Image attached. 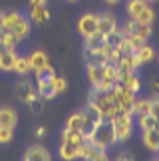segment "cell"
Instances as JSON below:
<instances>
[{"mask_svg": "<svg viewBox=\"0 0 159 161\" xmlns=\"http://www.w3.org/2000/svg\"><path fill=\"white\" fill-rule=\"evenodd\" d=\"M90 102H94L96 106H97V109H100V111H101V115H103V119H112V117L119 111L118 96H115L112 90H109V92L94 90V92H91Z\"/></svg>", "mask_w": 159, "mask_h": 161, "instance_id": "cell-1", "label": "cell"}, {"mask_svg": "<svg viewBox=\"0 0 159 161\" xmlns=\"http://www.w3.org/2000/svg\"><path fill=\"white\" fill-rule=\"evenodd\" d=\"M82 117H84V123H82V135L84 139H90L94 135L96 127L103 121V115L101 111L97 109V106L94 102H88V106L82 109Z\"/></svg>", "mask_w": 159, "mask_h": 161, "instance_id": "cell-2", "label": "cell"}, {"mask_svg": "<svg viewBox=\"0 0 159 161\" xmlns=\"http://www.w3.org/2000/svg\"><path fill=\"white\" fill-rule=\"evenodd\" d=\"M90 141L100 149H106L107 145H113L118 137H115V129H113V121L112 119H103L100 125L96 127L94 135L90 137Z\"/></svg>", "mask_w": 159, "mask_h": 161, "instance_id": "cell-3", "label": "cell"}, {"mask_svg": "<svg viewBox=\"0 0 159 161\" xmlns=\"http://www.w3.org/2000/svg\"><path fill=\"white\" fill-rule=\"evenodd\" d=\"M131 111H118L112 121H113V129H115V137L118 141H125L127 137L131 135Z\"/></svg>", "mask_w": 159, "mask_h": 161, "instance_id": "cell-4", "label": "cell"}, {"mask_svg": "<svg viewBox=\"0 0 159 161\" xmlns=\"http://www.w3.org/2000/svg\"><path fill=\"white\" fill-rule=\"evenodd\" d=\"M16 96H18L20 102L30 103L38 94H36V88L32 86V82H28V80H20V82L16 84Z\"/></svg>", "mask_w": 159, "mask_h": 161, "instance_id": "cell-5", "label": "cell"}, {"mask_svg": "<svg viewBox=\"0 0 159 161\" xmlns=\"http://www.w3.org/2000/svg\"><path fill=\"white\" fill-rule=\"evenodd\" d=\"M88 78L94 88L101 84V80L106 78V62H91L88 64Z\"/></svg>", "mask_w": 159, "mask_h": 161, "instance_id": "cell-6", "label": "cell"}, {"mask_svg": "<svg viewBox=\"0 0 159 161\" xmlns=\"http://www.w3.org/2000/svg\"><path fill=\"white\" fill-rule=\"evenodd\" d=\"M78 30L84 38H88L90 34H94L97 30V16L96 14H84L78 22Z\"/></svg>", "mask_w": 159, "mask_h": 161, "instance_id": "cell-7", "label": "cell"}, {"mask_svg": "<svg viewBox=\"0 0 159 161\" xmlns=\"http://www.w3.org/2000/svg\"><path fill=\"white\" fill-rule=\"evenodd\" d=\"M97 30L106 36L109 32H113V30H118V22H115V18L112 14H107V12H103V14L97 16Z\"/></svg>", "mask_w": 159, "mask_h": 161, "instance_id": "cell-8", "label": "cell"}, {"mask_svg": "<svg viewBox=\"0 0 159 161\" xmlns=\"http://www.w3.org/2000/svg\"><path fill=\"white\" fill-rule=\"evenodd\" d=\"M24 161H50V153H48L46 147H42L40 143L32 145L24 155Z\"/></svg>", "mask_w": 159, "mask_h": 161, "instance_id": "cell-9", "label": "cell"}, {"mask_svg": "<svg viewBox=\"0 0 159 161\" xmlns=\"http://www.w3.org/2000/svg\"><path fill=\"white\" fill-rule=\"evenodd\" d=\"M28 64H30V70H34V72H38L42 70L44 66H48V56L46 52H42V50H36L28 56Z\"/></svg>", "mask_w": 159, "mask_h": 161, "instance_id": "cell-10", "label": "cell"}, {"mask_svg": "<svg viewBox=\"0 0 159 161\" xmlns=\"http://www.w3.org/2000/svg\"><path fill=\"white\" fill-rule=\"evenodd\" d=\"M103 44H106V40H103V34L100 32V30H96L94 34H90L88 38H85V48H90V50H94V52H97V54L101 52ZM100 58H101V56H100ZM101 62H103V60H101Z\"/></svg>", "mask_w": 159, "mask_h": 161, "instance_id": "cell-11", "label": "cell"}, {"mask_svg": "<svg viewBox=\"0 0 159 161\" xmlns=\"http://www.w3.org/2000/svg\"><path fill=\"white\" fill-rule=\"evenodd\" d=\"M10 32L14 34L18 40H24L28 36V32H30V20H28V18H24V16H20V18H18V22L10 28Z\"/></svg>", "mask_w": 159, "mask_h": 161, "instance_id": "cell-12", "label": "cell"}, {"mask_svg": "<svg viewBox=\"0 0 159 161\" xmlns=\"http://www.w3.org/2000/svg\"><path fill=\"white\" fill-rule=\"evenodd\" d=\"M14 62H16V54L12 50H0V70L2 72H12Z\"/></svg>", "mask_w": 159, "mask_h": 161, "instance_id": "cell-13", "label": "cell"}, {"mask_svg": "<svg viewBox=\"0 0 159 161\" xmlns=\"http://www.w3.org/2000/svg\"><path fill=\"white\" fill-rule=\"evenodd\" d=\"M18 42H20V40H18L10 30H2V32H0V50H12V52H14V48H16Z\"/></svg>", "mask_w": 159, "mask_h": 161, "instance_id": "cell-14", "label": "cell"}, {"mask_svg": "<svg viewBox=\"0 0 159 161\" xmlns=\"http://www.w3.org/2000/svg\"><path fill=\"white\" fill-rule=\"evenodd\" d=\"M18 121V115L12 108H0V125H6V127H14Z\"/></svg>", "mask_w": 159, "mask_h": 161, "instance_id": "cell-15", "label": "cell"}, {"mask_svg": "<svg viewBox=\"0 0 159 161\" xmlns=\"http://www.w3.org/2000/svg\"><path fill=\"white\" fill-rule=\"evenodd\" d=\"M143 143L147 149L151 151H159V129H149V131H143Z\"/></svg>", "mask_w": 159, "mask_h": 161, "instance_id": "cell-16", "label": "cell"}, {"mask_svg": "<svg viewBox=\"0 0 159 161\" xmlns=\"http://www.w3.org/2000/svg\"><path fill=\"white\" fill-rule=\"evenodd\" d=\"M133 102H135V94H133V92H129V90H123V92L118 96V103H119V109H121V111H131Z\"/></svg>", "mask_w": 159, "mask_h": 161, "instance_id": "cell-17", "label": "cell"}, {"mask_svg": "<svg viewBox=\"0 0 159 161\" xmlns=\"http://www.w3.org/2000/svg\"><path fill=\"white\" fill-rule=\"evenodd\" d=\"M60 155H62V159H66V161L78 159V145L70 143V141H64L62 147H60Z\"/></svg>", "mask_w": 159, "mask_h": 161, "instance_id": "cell-18", "label": "cell"}, {"mask_svg": "<svg viewBox=\"0 0 159 161\" xmlns=\"http://www.w3.org/2000/svg\"><path fill=\"white\" fill-rule=\"evenodd\" d=\"M36 94H38L42 100H52L54 96H58L56 92H54V86L52 82H38V90H36Z\"/></svg>", "mask_w": 159, "mask_h": 161, "instance_id": "cell-19", "label": "cell"}, {"mask_svg": "<svg viewBox=\"0 0 159 161\" xmlns=\"http://www.w3.org/2000/svg\"><path fill=\"white\" fill-rule=\"evenodd\" d=\"M94 149H96V145L91 143L90 139H84L82 143L78 145V157L84 159V161H88V159L91 157V153H94Z\"/></svg>", "mask_w": 159, "mask_h": 161, "instance_id": "cell-20", "label": "cell"}, {"mask_svg": "<svg viewBox=\"0 0 159 161\" xmlns=\"http://www.w3.org/2000/svg\"><path fill=\"white\" fill-rule=\"evenodd\" d=\"M151 111V100H135L131 108V114L135 115H147Z\"/></svg>", "mask_w": 159, "mask_h": 161, "instance_id": "cell-21", "label": "cell"}, {"mask_svg": "<svg viewBox=\"0 0 159 161\" xmlns=\"http://www.w3.org/2000/svg\"><path fill=\"white\" fill-rule=\"evenodd\" d=\"M32 20L36 24H44L50 20V12H48L46 6H36V8H32Z\"/></svg>", "mask_w": 159, "mask_h": 161, "instance_id": "cell-22", "label": "cell"}, {"mask_svg": "<svg viewBox=\"0 0 159 161\" xmlns=\"http://www.w3.org/2000/svg\"><path fill=\"white\" fill-rule=\"evenodd\" d=\"M125 36L121 34V30H113V32H109L103 36V40H106V44L107 46H112V48H119V44L123 42Z\"/></svg>", "mask_w": 159, "mask_h": 161, "instance_id": "cell-23", "label": "cell"}, {"mask_svg": "<svg viewBox=\"0 0 159 161\" xmlns=\"http://www.w3.org/2000/svg\"><path fill=\"white\" fill-rule=\"evenodd\" d=\"M62 139H64V141H70V143L80 145V143L84 141V135H82V131H80V129H68V127H66Z\"/></svg>", "mask_w": 159, "mask_h": 161, "instance_id": "cell-24", "label": "cell"}, {"mask_svg": "<svg viewBox=\"0 0 159 161\" xmlns=\"http://www.w3.org/2000/svg\"><path fill=\"white\" fill-rule=\"evenodd\" d=\"M135 56H137L139 64H145V62H151V60H153L155 52H153V48H151V46H147V44H145V46H141V48H137Z\"/></svg>", "mask_w": 159, "mask_h": 161, "instance_id": "cell-25", "label": "cell"}, {"mask_svg": "<svg viewBox=\"0 0 159 161\" xmlns=\"http://www.w3.org/2000/svg\"><path fill=\"white\" fill-rule=\"evenodd\" d=\"M153 18H155V12L149 8V6H145V8L139 12V14L133 18V20H137L139 24H145V26H151V22H153Z\"/></svg>", "mask_w": 159, "mask_h": 161, "instance_id": "cell-26", "label": "cell"}, {"mask_svg": "<svg viewBox=\"0 0 159 161\" xmlns=\"http://www.w3.org/2000/svg\"><path fill=\"white\" fill-rule=\"evenodd\" d=\"M145 6H147V0H129V4H127V14L131 18H135Z\"/></svg>", "mask_w": 159, "mask_h": 161, "instance_id": "cell-27", "label": "cell"}, {"mask_svg": "<svg viewBox=\"0 0 159 161\" xmlns=\"http://www.w3.org/2000/svg\"><path fill=\"white\" fill-rule=\"evenodd\" d=\"M16 74H20V76H26L30 72V64H28V58H22V56H16V62H14V70Z\"/></svg>", "mask_w": 159, "mask_h": 161, "instance_id": "cell-28", "label": "cell"}, {"mask_svg": "<svg viewBox=\"0 0 159 161\" xmlns=\"http://www.w3.org/2000/svg\"><path fill=\"white\" fill-rule=\"evenodd\" d=\"M54 76H56V74H54V68H52L50 64L36 72V80H38V82H52Z\"/></svg>", "mask_w": 159, "mask_h": 161, "instance_id": "cell-29", "label": "cell"}, {"mask_svg": "<svg viewBox=\"0 0 159 161\" xmlns=\"http://www.w3.org/2000/svg\"><path fill=\"white\" fill-rule=\"evenodd\" d=\"M157 125V119L151 114L147 115H139V127H141V131H149V129H155Z\"/></svg>", "mask_w": 159, "mask_h": 161, "instance_id": "cell-30", "label": "cell"}, {"mask_svg": "<svg viewBox=\"0 0 159 161\" xmlns=\"http://www.w3.org/2000/svg\"><path fill=\"white\" fill-rule=\"evenodd\" d=\"M121 86H123L125 90L133 92V94H137V92H139V80L133 76V74H129V76H125L123 80H121Z\"/></svg>", "mask_w": 159, "mask_h": 161, "instance_id": "cell-31", "label": "cell"}, {"mask_svg": "<svg viewBox=\"0 0 159 161\" xmlns=\"http://www.w3.org/2000/svg\"><path fill=\"white\" fill-rule=\"evenodd\" d=\"M18 18H20L18 12H6V14L2 16V30H10L18 22Z\"/></svg>", "mask_w": 159, "mask_h": 161, "instance_id": "cell-32", "label": "cell"}, {"mask_svg": "<svg viewBox=\"0 0 159 161\" xmlns=\"http://www.w3.org/2000/svg\"><path fill=\"white\" fill-rule=\"evenodd\" d=\"M82 123H84V117H82V111H80V114H74L68 119V123H66V127L68 129H80V131H82Z\"/></svg>", "mask_w": 159, "mask_h": 161, "instance_id": "cell-33", "label": "cell"}, {"mask_svg": "<svg viewBox=\"0 0 159 161\" xmlns=\"http://www.w3.org/2000/svg\"><path fill=\"white\" fill-rule=\"evenodd\" d=\"M52 86H54V92H56V94H64L66 88H68V82H66L62 76H54Z\"/></svg>", "mask_w": 159, "mask_h": 161, "instance_id": "cell-34", "label": "cell"}, {"mask_svg": "<svg viewBox=\"0 0 159 161\" xmlns=\"http://www.w3.org/2000/svg\"><path fill=\"white\" fill-rule=\"evenodd\" d=\"M12 129H14V127L0 125V143H8V141L12 139Z\"/></svg>", "mask_w": 159, "mask_h": 161, "instance_id": "cell-35", "label": "cell"}, {"mask_svg": "<svg viewBox=\"0 0 159 161\" xmlns=\"http://www.w3.org/2000/svg\"><path fill=\"white\" fill-rule=\"evenodd\" d=\"M88 161H109L107 155H106V149H100V147H96L94 153H91V157Z\"/></svg>", "mask_w": 159, "mask_h": 161, "instance_id": "cell-36", "label": "cell"}, {"mask_svg": "<svg viewBox=\"0 0 159 161\" xmlns=\"http://www.w3.org/2000/svg\"><path fill=\"white\" fill-rule=\"evenodd\" d=\"M42 103H44V100H42L40 96H36L34 100L28 103V106H30V109H32L34 114H42Z\"/></svg>", "mask_w": 159, "mask_h": 161, "instance_id": "cell-37", "label": "cell"}, {"mask_svg": "<svg viewBox=\"0 0 159 161\" xmlns=\"http://www.w3.org/2000/svg\"><path fill=\"white\" fill-rule=\"evenodd\" d=\"M151 115L155 117V119H159V96H155L153 100H151Z\"/></svg>", "mask_w": 159, "mask_h": 161, "instance_id": "cell-38", "label": "cell"}, {"mask_svg": "<svg viewBox=\"0 0 159 161\" xmlns=\"http://www.w3.org/2000/svg\"><path fill=\"white\" fill-rule=\"evenodd\" d=\"M36 6H46V0H30V8H36Z\"/></svg>", "mask_w": 159, "mask_h": 161, "instance_id": "cell-39", "label": "cell"}, {"mask_svg": "<svg viewBox=\"0 0 159 161\" xmlns=\"http://www.w3.org/2000/svg\"><path fill=\"white\" fill-rule=\"evenodd\" d=\"M36 135H38V137H44V135H46V127L44 125L38 127V129H36Z\"/></svg>", "mask_w": 159, "mask_h": 161, "instance_id": "cell-40", "label": "cell"}, {"mask_svg": "<svg viewBox=\"0 0 159 161\" xmlns=\"http://www.w3.org/2000/svg\"><path fill=\"white\" fill-rule=\"evenodd\" d=\"M118 161H133V159H131V155L123 153V155H119V157H118Z\"/></svg>", "mask_w": 159, "mask_h": 161, "instance_id": "cell-41", "label": "cell"}, {"mask_svg": "<svg viewBox=\"0 0 159 161\" xmlns=\"http://www.w3.org/2000/svg\"><path fill=\"white\" fill-rule=\"evenodd\" d=\"M151 86H153L155 92H159V82H157V80H153V82H151Z\"/></svg>", "mask_w": 159, "mask_h": 161, "instance_id": "cell-42", "label": "cell"}, {"mask_svg": "<svg viewBox=\"0 0 159 161\" xmlns=\"http://www.w3.org/2000/svg\"><path fill=\"white\" fill-rule=\"evenodd\" d=\"M2 16H4V14L0 12V32H2Z\"/></svg>", "mask_w": 159, "mask_h": 161, "instance_id": "cell-43", "label": "cell"}, {"mask_svg": "<svg viewBox=\"0 0 159 161\" xmlns=\"http://www.w3.org/2000/svg\"><path fill=\"white\" fill-rule=\"evenodd\" d=\"M106 2H109V4H118L119 0H106Z\"/></svg>", "mask_w": 159, "mask_h": 161, "instance_id": "cell-44", "label": "cell"}, {"mask_svg": "<svg viewBox=\"0 0 159 161\" xmlns=\"http://www.w3.org/2000/svg\"><path fill=\"white\" fill-rule=\"evenodd\" d=\"M147 2H155V0H147Z\"/></svg>", "mask_w": 159, "mask_h": 161, "instance_id": "cell-45", "label": "cell"}, {"mask_svg": "<svg viewBox=\"0 0 159 161\" xmlns=\"http://www.w3.org/2000/svg\"><path fill=\"white\" fill-rule=\"evenodd\" d=\"M70 2H74V0H70Z\"/></svg>", "mask_w": 159, "mask_h": 161, "instance_id": "cell-46", "label": "cell"}, {"mask_svg": "<svg viewBox=\"0 0 159 161\" xmlns=\"http://www.w3.org/2000/svg\"><path fill=\"white\" fill-rule=\"evenodd\" d=\"M157 161H159V159H157Z\"/></svg>", "mask_w": 159, "mask_h": 161, "instance_id": "cell-47", "label": "cell"}]
</instances>
